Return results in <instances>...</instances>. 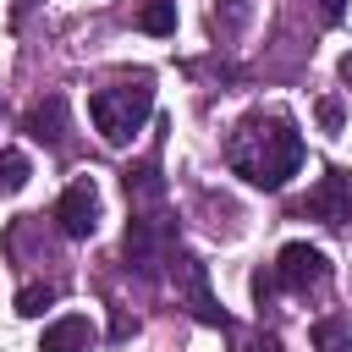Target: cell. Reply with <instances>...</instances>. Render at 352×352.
<instances>
[{"label": "cell", "instance_id": "6da1fadb", "mask_svg": "<svg viewBox=\"0 0 352 352\" xmlns=\"http://www.w3.org/2000/svg\"><path fill=\"white\" fill-rule=\"evenodd\" d=\"M226 165L264 192H280L302 170V132L286 110H248L226 138Z\"/></svg>", "mask_w": 352, "mask_h": 352}, {"label": "cell", "instance_id": "7a4b0ae2", "mask_svg": "<svg viewBox=\"0 0 352 352\" xmlns=\"http://www.w3.org/2000/svg\"><path fill=\"white\" fill-rule=\"evenodd\" d=\"M148 110H154V82H148V77L110 82V88H94V94H88L94 132H99L110 148H126V143L138 138V126L148 121Z\"/></svg>", "mask_w": 352, "mask_h": 352}, {"label": "cell", "instance_id": "9c48e42d", "mask_svg": "<svg viewBox=\"0 0 352 352\" xmlns=\"http://www.w3.org/2000/svg\"><path fill=\"white\" fill-rule=\"evenodd\" d=\"M22 132L38 138V143H50V148H60V143H66V99H60V94L38 99V104L22 116Z\"/></svg>", "mask_w": 352, "mask_h": 352}, {"label": "cell", "instance_id": "e0dca14e", "mask_svg": "<svg viewBox=\"0 0 352 352\" xmlns=\"http://www.w3.org/2000/svg\"><path fill=\"white\" fill-rule=\"evenodd\" d=\"M253 297H258V308H270V297H275V270H258V275H253Z\"/></svg>", "mask_w": 352, "mask_h": 352}, {"label": "cell", "instance_id": "d6986e66", "mask_svg": "<svg viewBox=\"0 0 352 352\" xmlns=\"http://www.w3.org/2000/svg\"><path fill=\"white\" fill-rule=\"evenodd\" d=\"M319 11H324L330 22H341V16H346V0H319Z\"/></svg>", "mask_w": 352, "mask_h": 352}, {"label": "cell", "instance_id": "9a60e30c", "mask_svg": "<svg viewBox=\"0 0 352 352\" xmlns=\"http://www.w3.org/2000/svg\"><path fill=\"white\" fill-rule=\"evenodd\" d=\"M341 336H346V330H341V319H319V324H314V341H319L324 352H346V341H341Z\"/></svg>", "mask_w": 352, "mask_h": 352}, {"label": "cell", "instance_id": "5b68a950", "mask_svg": "<svg viewBox=\"0 0 352 352\" xmlns=\"http://www.w3.org/2000/svg\"><path fill=\"white\" fill-rule=\"evenodd\" d=\"M324 280H330V258H324L319 248H308V242H286V248H280V258H275V286L308 297V292H324Z\"/></svg>", "mask_w": 352, "mask_h": 352}, {"label": "cell", "instance_id": "5bb4252c", "mask_svg": "<svg viewBox=\"0 0 352 352\" xmlns=\"http://www.w3.org/2000/svg\"><path fill=\"white\" fill-rule=\"evenodd\" d=\"M231 352H280L275 336H258V330H236L231 324Z\"/></svg>", "mask_w": 352, "mask_h": 352}, {"label": "cell", "instance_id": "3957f363", "mask_svg": "<svg viewBox=\"0 0 352 352\" xmlns=\"http://www.w3.org/2000/svg\"><path fill=\"white\" fill-rule=\"evenodd\" d=\"M170 280H176V297H187V308L204 319V324H220V330H231V319H226V308H220V297L209 292V264H198L192 253H170Z\"/></svg>", "mask_w": 352, "mask_h": 352}, {"label": "cell", "instance_id": "30bf717a", "mask_svg": "<svg viewBox=\"0 0 352 352\" xmlns=\"http://www.w3.org/2000/svg\"><path fill=\"white\" fill-rule=\"evenodd\" d=\"M126 198H132V204H160V198H165V182H160V160H148V165L126 170Z\"/></svg>", "mask_w": 352, "mask_h": 352}, {"label": "cell", "instance_id": "7c38bea8", "mask_svg": "<svg viewBox=\"0 0 352 352\" xmlns=\"http://www.w3.org/2000/svg\"><path fill=\"white\" fill-rule=\"evenodd\" d=\"M55 297H60V292H55L50 280H28V286L16 292V314H22V319H38V314H44Z\"/></svg>", "mask_w": 352, "mask_h": 352}, {"label": "cell", "instance_id": "ba28073f", "mask_svg": "<svg viewBox=\"0 0 352 352\" xmlns=\"http://www.w3.org/2000/svg\"><path fill=\"white\" fill-rule=\"evenodd\" d=\"M94 341H99L94 319L88 314H66L38 336V352H94Z\"/></svg>", "mask_w": 352, "mask_h": 352}, {"label": "cell", "instance_id": "8992f818", "mask_svg": "<svg viewBox=\"0 0 352 352\" xmlns=\"http://www.w3.org/2000/svg\"><path fill=\"white\" fill-rule=\"evenodd\" d=\"M55 220H60V231H66L72 242H82V236L99 231V187H94V176H77V182L60 192Z\"/></svg>", "mask_w": 352, "mask_h": 352}, {"label": "cell", "instance_id": "2e32d148", "mask_svg": "<svg viewBox=\"0 0 352 352\" xmlns=\"http://www.w3.org/2000/svg\"><path fill=\"white\" fill-rule=\"evenodd\" d=\"M341 116H346V110H341V99H319V126H324V132H336V126H341Z\"/></svg>", "mask_w": 352, "mask_h": 352}, {"label": "cell", "instance_id": "277c9868", "mask_svg": "<svg viewBox=\"0 0 352 352\" xmlns=\"http://www.w3.org/2000/svg\"><path fill=\"white\" fill-rule=\"evenodd\" d=\"M121 253H126V270H138V275H154L160 264H170V253H176V236H170V226H165V220H154V214H138V220L126 226V242H121Z\"/></svg>", "mask_w": 352, "mask_h": 352}, {"label": "cell", "instance_id": "ac0fdd59", "mask_svg": "<svg viewBox=\"0 0 352 352\" xmlns=\"http://www.w3.org/2000/svg\"><path fill=\"white\" fill-rule=\"evenodd\" d=\"M242 16H248V0H226V16H214V28H242Z\"/></svg>", "mask_w": 352, "mask_h": 352}, {"label": "cell", "instance_id": "8fae6325", "mask_svg": "<svg viewBox=\"0 0 352 352\" xmlns=\"http://www.w3.org/2000/svg\"><path fill=\"white\" fill-rule=\"evenodd\" d=\"M138 28H143V33H154V38L176 33V0H148V6L138 11Z\"/></svg>", "mask_w": 352, "mask_h": 352}, {"label": "cell", "instance_id": "52a82bcc", "mask_svg": "<svg viewBox=\"0 0 352 352\" xmlns=\"http://www.w3.org/2000/svg\"><path fill=\"white\" fill-rule=\"evenodd\" d=\"M302 214L308 220H324V226H346L352 220V176L346 170H324L319 187L302 198Z\"/></svg>", "mask_w": 352, "mask_h": 352}, {"label": "cell", "instance_id": "4fadbf2b", "mask_svg": "<svg viewBox=\"0 0 352 352\" xmlns=\"http://www.w3.org/2000/svg\"><path fill=\"white\" fill-rule=\"evenodd\" d=\"M28 176H33L28 154H16V148H0V192H22V187H28Z\"/></svg>", "mask_w": 352, "mask_h": 352}]
</instances>
